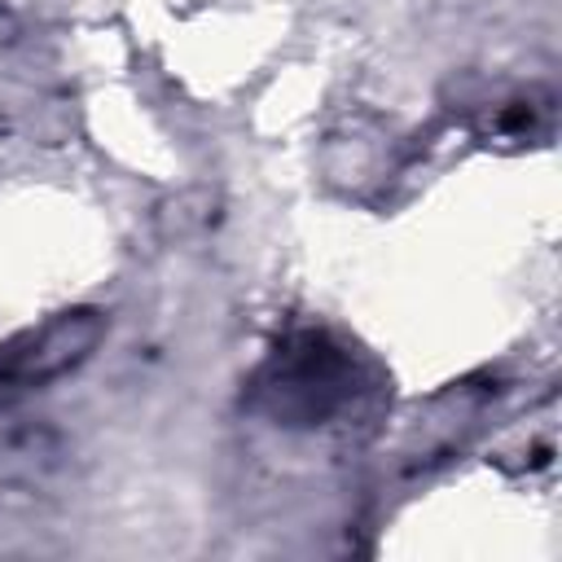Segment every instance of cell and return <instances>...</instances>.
I'll return each instance as SVG.
<instances>
[{"label": "cell", "instance_id": "cell-1", "mask_svg": "<svg viewBox=\"0 0 562 562\" xmlns=\"http://www.w3.org/2000/svg\"><path fill=\"white\" fill-rule=\"evenodd\" d=\"M351 356L338 342L325 334H299L268 360L259 400L285 426H321L351 400Z\"/></svg>", "mask_w": 562, "mask_h": 562}, {"label": "cell", "instance_id": "cell-2", "mask_svg": "<svg viewBox=\"0 0 562 562\" xmlns=\"http://www.w3.org/2000/svg\"><path fill=\"white\" fill-rule=\"evenodd\" d=\"M105 321L97 312H66L40 334H31L22 347L0 356V395L4 391H31L61 373H70L79 360L92 356Z\"/></svg>", "mask_w": 562, "mask_h": 562}]
</instances>
